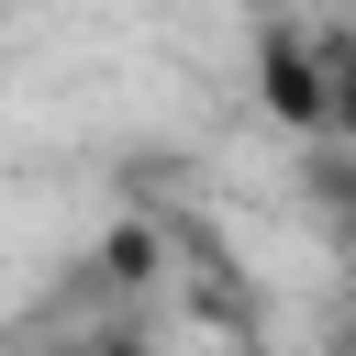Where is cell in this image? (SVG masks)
<instances>
[{
  "instance_id": "6da1fadb",
  "label": "cell",
  "mask_w": 356,
  "mask_h": 356,
  "mask_svg": "<svg viewBox=\"0 0 356 356\" xmlns=\"http://www.w3.org/2000/svg\"><path fill=\"white\" fill-rule=\"evenodd\" d=\"M300 200H312V222H323V245L356 267V134L334 122L312 156H300Z\"/></svg>"
},
{
  "instance_id": "7a4b0ae2",
  "label": "cell",
  "mask_w": 356,
  "mask_h": 356,
  "mask_svg": "<svg viewBox=\"0 0 356 356\" xmlns=\"http://www.w3.org/2000/svg\"><path fill=\"white\" fill-rule=\"evenodd\" d=\"M334 122H345V134H356V67H345V89H334Z\"/></svg>"
},
{
  "instance_id": "3957f363",
  "label": "cell",
  "mask_w": 356,
  "mask_h": 356,
  "mask_svg": "<svg viewBox=\"0 0 356 356\" xmlns=\"http://www.w3.org/2000/svg\"><path fill=\"white\" fill-rule=\"evenodd\" d=\"M334 356H356V312H345V323H334Z\"/></svg>"
}]
</instances>
